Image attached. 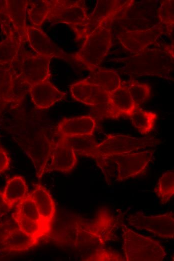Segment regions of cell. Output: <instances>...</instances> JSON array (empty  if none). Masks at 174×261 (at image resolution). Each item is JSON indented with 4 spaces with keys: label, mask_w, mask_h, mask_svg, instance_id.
I'll list each match as a JSON object with an SVG mask.
<instances>
[{
    "label": "cell",
    "mask_w": 174,
    "mask_h": 261,
    "mask_svg": "<svg viewBox=\"0 0 174 261\" xmlns=\"http://www.w3.org/2000/svg\"><path fill=\"white\" fill-rule=\"evenodd\" d=\"M123 250L126 261H162L165 249L158 240L138 233L122 223Z\"/></svg>",
    "instance_id": "obj_4"
},
{
    "label": "cell",
    "mask_w": 174,
    "mask_h": 261,
    "mask_svg": "<svg viewBox=\"0 0 174 261\" xmlns=\"http://www.w3.org/2000/svg\"><path fill=\"white\" fill-rule=\"evenodd\" d=\"M10 158L7 152L0 146V173L4 172L10 168Z\"/></svg>",
    "instance_id": "obj_34"
},
{
    "label": "cell",
    "mask_w": 174,
    "mask_h": 261,
    "mask_svg": "<svg viewBox=\"0 0 174 261\" xmlns=\"http://www.w3.org/2000/svg\"><path fill=\"white\" fill-rule=\"evenodd\" d=\"M12 217L18 227L28 234L40 239L45 237L40 222L29 219L16 212L12 214Z\"/></svg>",
    "instance_id": "obj_30"
},
{
    "label": "cell",
    "mask_w": 174,
    "mask_h": 261,
    "mask_svg": "<svg viewBox=\"0 0 174 261\" xmlns=\"http://www.w3.org/2000/svg\"><path fill=\"white\" fill-rule=\"evenodd\" d=\"M161 141L155 138H140L124 135L109 134L94 149L92 158L103 156H112L156 146Z\"/></svg>",
    "instance_id": "obj_8"
},
{
    "label": "cell",
    "mask_w": 174,
    "mask_h": 261,
    "mask_svg": "<svg viewBox=\"0 0 174 261\" xmlns=\"http://www.w3.org/2000/svg\"><path fill=\"white\" fill-rule=\"evenodd\" d=\"M154 191L162 204H166L171 200L174 195V170L168 171L161 176Z\"/></svg>",
    "instance_id": "obj_27"
},
{
    "label": "cell",
    "mask_w": 174,
    "mask_h": 261,
    "mask_svg": "<svg viewBox=\"0 0 174 261\" xmlns=\"http://www.w3.org/2000/svg\"><path fill=\"white\" fill-rule=\"evenodd\" d=\"M130 58L127 68L136 75H161L168 73L172 66L173 50H150Z\"/></svg>",
    "instance_id": "obj_6"
},
{
    "label": "cell",
    "mask_w": 174,
    "mask_h": 261,
    "mask_svg": "<svg viewBox=\"0 0 174 261\" xmlns=\"http://www.w3.org/2000/svg\"><path fill=\"white\" fill-rule=\"evenodd\" d=\"M70 91L74 100L92 106L98 119H117L120 116L113 104L110 93L86 78L72 84Z\"/></svg>",
    "instance_id": "obj_3"
},
{
    "label": "cell",
    "mask_w": 174,
    "mask_h": 261,
    "mask_svg": "<svg viewBox=\"0 0 174 261\" xmlns=\"http://www.w3.org/2000/svg\"><path fill=\"white\" fill-rule=\"evenodd\" d=\"M30 86L18 75L10 64H0V106L16 108L29 92Z\"/></svg>",
    "instance_id": "obj_9"
},
{
    "label": "cell",
    "mask_w": 174,
    "mask_h": 261,
    "mask_svg": "<svg viewBox=\"0 0 174 261\" xmlns=\"http://www.w3.org/2000/svg\"><path fill=\"white\" fill-rule=\"evenodd\" d=\"M158 117L156 112L146 111L140 107L130 118L134 127L142 134L146 135L154 130Z\"/></svg>",
    "instance_id": "obj_25"
},
{
    "label": "cell",
    "mask_w": 174,
    "mask_h": 261,
    "mask_svg": "<svg viewBox=\"0 0 174 261\" xmlns=\"http://www.w3.org/2000/svg\"><path fill=\"white\" fill-rule=\"evenodd\" d=\"M48 13L47 19L56 23L69 25L76 35V40L86 37L88 15L85 1L48 0Z\"/></svg>",
    "instance_id": "obj_2"
},
{
    "label": "cell",
    "mask_w": 174,
    "mask_h": 261,
    "mask_svg": "<svg viewBox=\"0 0 174 261\" xmlns=\"http://www.w3.org/2000/svg\"><path fill=\"white\" fill-rule=\"evenodd\" d=\"M122 83L128 88L134 102L138 106L140 107L150 98L152 88L149 84L135 80L124 81Z\"/></svg>",
    "instance_id": "obj_29"
},
{
    "label": "cell",
    "mask_w": 174,
    "mask_h": 261,
    "mask_svg": "<svg viewBox=\"0 0 174 261\" xmlns=\"http://www.w3.org/2000/svg\"><path fill=\"white\" fill-rule=\"evenodd\" d=\"M161 25L165 26L168 31L172 32L174 23V1H164L158 10Z\"/></svg>",
    "instance_id": "obj_32"
},
{
    "label": "cell",
    "mask_w": 174,
    "mask_h": 261,
    "mask_svg": "<svg viewBox=\"0 0 174 261\" xmlns=\"http://www.w3.org/2000/svg\"><path fill=\"white\" fill-rule=\"evenodd\" d=\"M15 212L29 219L40 222L42 225L45 236H46L36 204L29 196L16 205Z\"/></svg>",
    "instance_id": "obj_31"
},
{
    "label": "cell",
    "mask_w": 174,
    "mask_h": 261,
    "mask_svg": "<svg viewBox=\"0 0 174 261\" xmlns=\"http://www.w3.org/2000/svg\"><path fill=\"white\" fill-rule=\"evenodd\" d=\"M63 137V136H62ZM66 142L80 156L92 158L98 145L94 136L64 137Z\"/></svg>",
    "instance_id": "obj_24"
},
{
    "label": "cell",
    "mask_w": 174,
    "mask_h": 261,
    "mask_svg": "<svg viewBox=\"0 0 174 261\" xmlns=\"http://www.w3.org/2000/svg\"><path fill=\"white\" fill-rule=\"evenodd\" d=\"M37 207L46 236L51 232L56 215V207L48 190L44 186L38 184L28 195Z\"/></svg>",
    "instance_id": "obj_14"
},
{
    "label": "cell",
    "mask_w": 174,
    "mask_h": 261,
    "mask_svg": "<svg viewBox=\"0 0 174 261\" xmlns=\"http://www.w3.org/2000/svg\"><path fill=\"white\" fill-rule=\"evenodd\" d=\"M23 46L10 65L12 69L30 86L48 80L51 75L50 63L54 56L33 55L24 49Z\"/></svg>",
    "instance_id": "obj_7"
},
{
    "label": "cell",
    "mask_w": 174,
    "mask_h": 261,
    "mask_svg": "<svg viewBox=\"0 0 174 261\" xmlns=\"http://www.w3.org/2000/svg\"><path fill=\"white\" fill-rule=\"evenodd\" d=\"M154 150L130 152L110 156L114 162L116 181H123L142 175L152 158Z\"/></svg>",
    "instance_id": "obj_10"
},
{
    "label": "cell",
    "mask_w": 174,
    "mask_h": 261,
    "mask_svg": "<svg viewBox=\"0 0 174 261\" xmlns=\"http://www.w3.org/2000/svg\"><path fill=\"white\" fill-rule=\"evenodd\" d=\"M29 92L34 104L40 109H48L66 97V94L48 80L30 86Z\"/></svg>",
    "instance_id": "obj_17"
},
{
    "label": "cell",
    "mask_w": 174,
    "mask_h": 261,
    "mask_svg": "<svg viewBox=\"0 0 174 261\" xmlns=\"http://www.w3.org/2000/svg\"><path fill=\"white\" fill-rule=\"evenodd\" d=\"M110 95L115 108L120 116L130 118L140 107L134 102L128 88L122 81L120 86Z\"/></svg>",
    "instance_id": "obj_23"
},
{
    "label": "cell",
    "mask_w": 174,
    "mask_h": 261,
    "mask_svg": "<svg viewBox=\"0 0 174 261\" xmlns=\"http://www.w3.org/2000/svg\"><path fill=\"white\" fill-rule=\"evenodd\" d=\"M128 221L130 226L146 230L160 238H174V218L172 212L150 216L138 213L130 216Z\"/></svg>",
    "instance_id": "obj_11"
},
{
    "label": "cell",
    "mask_w": 174,
    "mask_h": 261,
    "mask_svg": "<svg viewBox=\"0 0 174 261\" xmlns=\"http://www.w3.org/2000/svg\"><path fill=\"white\" fill-rule=\"evenodd\" d=\"M29 194L24 178L15 176L8 180L2 197L7 208L11 209L27 197Z\"/></svg>",
    "instance_id": "obj_21"
},
{
    "label": "cell",
    "mask_w": 174,
    "mask_h": 261,
    "mask_svg": "<svg viewBox=\"0 0 174 261\" xmlns=\"http://www.w3.org/2000/svg\"><path fill=\"white\" fill-rule=\"evenodd\" d=\"M77 163L76 153L62 136L56 141H52L50 154L46 172L58 171L68 173Z\"/></svg>",
    "instance_id": "obj_12"
},
{
    "label": "cell",
    "mask_w": 174,
    "mask_h": 261,
    "mask_svg": "<svg viewBox=\"0 0 174 261\" xmlns=\"http://www.w3.org/2000/svg\"><path fill=\"white\" fill-rule=\"evenodd\" d=\"M96 128V119L91 115H84L62 119L56 127V133L63 137L94 136Z\"/></svg>",
    "instance_id": "obj_18"
},
{
    "label": "cell",
    "mask_w": 174,
    "mask_h": 261,
    "mask_svg": "<svg viewBox=\"0 0 174 261\" xmlns=\"http://www.w3.org/2000/svg\"><path fill=\"white\" fill-rule=\"evenodd\" d=\"M89 71L90 75L86 78L88 80L101 86L108 93L116 90L121 84L120 77L114 70L99 66L92 68Z\"/></svg>",
    "instance_id": "obj_22"
},
{
    "label": "cell",
    "mask_w": 174,
    "mask_h": 261,
    "mask_svg": "<svg viewBox=\"0 0 174 261\" xmlns=\"http://www.w3.org/2000/svg\"><path fill=\"white\" fill-rule=\"evenodd\" d=\"M24 45L14 37H8L0 42V64H11Z\"/></svg>",
    "instance_id": "obj_26"
},
{
    "label": "cell",
    "mask_w": 174,
    "mask_h": 261,
    "mask_svg": "<svg viewBox=\"0 0 174 261\" xmlns=\"http://www.w3.org/2000/svg\"><path fill=\"white\" fill-rule=\"evenodd\" d=\"M28 0H0V24L6 37H14L24 45L28 42Z\"/></svg>",
    "instance_id": "obj_5"
},
{
    "label": "cell",
    "mask_w": 174,
    "mask_h": 261,
    "mask_svg": "<svg viewBox=\"0 0 174 261\" xmlns=\"http://www.w3.org/2000/svg\"><path fill=\"white\" fill-rule=\"evenodd\" d=\"M7 208L2 197V192L0 190V213Z\"/></svg>",
    "instance_id": "obj_35"
},
{
    "label": "cell",
    "mask_w": 174,
    "mask_h": 261,
    "mask_svg": "<svg viewBox=\"0 0 174 261\" xmlns=\"http://www.w3.org/2000/svg\"><path fill=\"white\" fill-rule=\"evenodd\" d=\"M40 240L17 227L5 231L2 237V243L5 250L22 252L37 245Z\"/></svg>",
    "instance_id": "obj_20"
},
{
    "label": "cell",
    "mask_w": 174,
    "mask_h": 261,
    "mask_svg": "<svg viewBox=\"0 0 174 261\" xmlns=\"http://www.w3.org/2000/svg\"><path fill=\"white\" fill-rule=\"evenodd\" d=\"M134 3V1H98L94 12L88 15L86 37L103 20L112 16L124 14Z\"/></svg>",
    "instance_id": "obj_15"
},
{
    "label": "cell",
    "mask_w": 174,
    "mask_h": 261,
    "mask_svg": "<svg viewBox=\"0 0 174 261\" xmlns=\"http://www.w3.org/2000/svg\"><path fill=\"white\" fill-rule=\"evenodd\" d=\"M52 140L42 135L40 139L34 140L26 147L25 151L31 158L36 168L37 177L39 178L46 173Z\"/></svg>",
    "instance_id": "obj_19"
},
{
    "label": "cell",
    "mask_w": 174,
    "mask_h": 261,
    "mask_svg": "<svg viewBox=\"0 0 174 261\" xmlns=\"http://www.w3.org/2000/svg\"><path fill=\"white\" fill-rule=\"evenodd\" d=\"M160 25L146 30H130L120 33L118 39L122 46L130 52L141 53L148 46L156 43L162 34Z\"/></svg>",
    "instance_id": "obj_13"
},
{
    "label": "cell",
    "mask_w": 174,
    "mask_h": 261,
    "mask_svg": "<svg viewBox=\"0 0 174 261\" xmlns=\"http://www.w3.org/2000/svg\"><path fill=\"white\" fill-rule=\"evenodd\" d=\"M116 16L103 20L86 37L81 48L72 59L88 70L100 66L112 46L111 25Z\"/></svg>",
    "instance_id": "obj_1"
},
{
    "label": "cell",
    "mask_w": 174,
    "mask_h": 261,
    "mask_svg": "<svg viewBox=\"0 0 174 261\" xmlns=\"http://www.w3.org/2000/svg\"><path fill=\"white\" fill-rule=\"evenodd\" d=\"M84 260L92 261H122L125 260V258L118 252L102 248L95 249L90 256Z\"/></svg>",
    "instance_id": "obj_33"
},
{
    "label": "cell",
    "mask_w": 174,
    "mask_h": 261,
    "mask_svg": "<svg viewBox=\"0 0 174 261\" xmlns=\"http://www.w3.org/2000/svg\"><path fill=\"white\" fill-rule=\"evenodd\" d=\"M28 42L30 47L40 55L53 56L68 60V55L60 49L52 39L41 29L28 26Z\"/></svg>",
    "instance_id": "obj_16"
},
{
    "label": "cell",
    "mask_w": 174,
    "mask_h": 261,
    "mask_svg": "<svg viewBox=\"0 0 174 261\" xmlns=\"http://www.w3.org/2000/svg\"><path fill=\"white\" fill-rule=\"evenodd\" d=\"M48 11V0L28 1L27 11L33 26L40 28L47 19Z\"/></svg>",
    "instance_id": "obj_28"
}]
</instances>
